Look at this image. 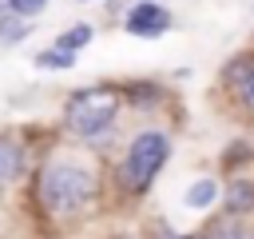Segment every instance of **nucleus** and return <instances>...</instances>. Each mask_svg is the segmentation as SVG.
Wrapping results in <instances>:
<instances>
[{
  "mask_svg": "<svg viewBox=\"0 0 254 239\" xmlns=\"http://www.w3.org/2000/svg\"><path fill=\"white\" fill-rule=\"evenodd\" d=\"M115 112H119V96L111 88H83L67 104V127L79 135H95L115 120Z\"/></svg>",
  "mask_w": 254,
  "mask_h": 239,
  "instance_id": "obj_2",
  "label": "nucleus"
},
{
  "mask_svg": "<svg viewBox=\"0 0 254 239\" xmlns=\"http://www.w3.org/2000/svg\"><path fill=\"white\" fill-rule=\"evenodd\" d=\"M214 195H218V187H214L210 179H198V183H194V187L187 191V203H190V207H206V203H210Z\"/></svg>",
  "mask_w": 254,
  "mask_h": 239,
  "instance_id": "obj_10",
  "label": "nucleus"
},
{
  "mask_svg": "<svg viewBox=\"0 0 254 239\" xmlns=\"http://www.w3.org/2000/svg\"><path fill=\"white\" fill-rule=\"evenodd\" d=\"M83 4H87V0H83Z\"/></svg>",
  "mask_w": 254,
  "mask_h": 239,
  "instance_id": "obj_14",
  "label": "nucleus"
},
{
  "mask_svg": "<svg viewBox=\"0 0 254 239\" xmlns=\"http://www.w3.org/2000/svg\"><path fill=\"white\" fill-rule=\"evenodd\" d=\"M48 0H12V12L16 16H32V12H44Z\"/></svg>",
  "mask_w": 254,
  "mask_h": 239,
  "instance_id": "obj_11",
  "label": "nucleus"
},
{
  "mask_svg": "<svg viewBox=\"0 0 254 239\" xmlns=\"http://www.w3.org/2000/svg\"><path fill=\"white\" fill-rule=\"evenodd\" d=\"M24 36H28L24 16H0V40H4V44H16V40H24Z\"/></svg>",
  "mask_w": 254,
  "mask_h": 239,
  "instance_id": "obj_8",
  "label": "nucleus"
},
{
  "mask_svg": "<svg viewBox=\"0 0 254 239\" xmlns=\"http://www.w3.org/2000/svg\"><path fill=\"white\" fill-rule=\"evenodd\" d=\"M36 64H40V68H71V64H75V56H71V52H64V48H48V52H40V56H36Z\"/></svg>",
  "mask_w": 254,
  "mask_h": 239,
  "instance_id": "obj_9",
  "label": "nucleus"
},
{
  "mask_svg": "<svg viewBox=\"0 0 254 239\" xmlns=\"http://www.w3.org/2000/svg\"><path fill=\"white\" fill-rule=\"evenodd\" d=\"M163 159H167V139H163L159 131H143V135L131 143V151H127L123 183L135 187V191H143V187L155 179V171L163 167Z\"/></svg>",
  "mask_w": 254,
  "mask_h": 239,
  "instance_id": "obj_3",
  "label": "nucleus"
},
{
  "mask_svg": "<svg viewBox=\"0 0 254 239\" xmlns=\"http://www.w3.org/2000/svg\"><path fill=\"white\" fill-rule=\"evenodd\" d=\"M40 195L52 211H75L95 195V175L75 163H52L40 179Z\"/></svg>",
  "mask_w": 254,
  "mask_h": 239,
  "instance_id": "obj_1",
  "label": "nucleus"
},
{
  "mask_svg": "<svg viewBox=\"0 0 254 239\" xmlns=\"http://www.w3.org/2000/svg\"><path fill=\"white\" fill-rule=\"evenodd\" d=\"M167 24H171V16H167V8H159V4H139V8L127 16V32H131V36H163Z\"/></svg>",
  "mask_w": 254,
  "mask_h": 239,
  "instance_id": "obj_4",
  "label": "nucleus"
},
{
  "mask_svg": "<svg viewBox=\"0 0 254 239\" xmlns=\"http://www.w3.org/2000/svg\"><path fill=\"white\" fill-rule=\"evenodd\" d=\"M230 203H234V207H246V203H254V191H250V183H238V187L230 191Z\"/></svg>",
  "mask_w": 254,
  "mask_h": 239,
  "instance_id": "obj_12",
  "label": "nucleus"
},
{
  "mask_svg": "<svg viewBox=\"0 0 254 239\" xmlns=\"http://www.w3.org/2000/svg\"><path fill=\"white\" fill-rule=\"evenodd\" d=\"M218 239H242V235H234V231H226V235H218Z\"/></svg>",
  "mask_w": 254,
  "mask_h": 239,
  "instance_id": "obj_13",
  "label": "nucleus"
},
{
  "mask_svg": "<svg viewBox=\"0 0 254 239\" xmlns=\"http://www.w3.org/2000/svg\"><path fill=\"white\" fill-rule=\"evenodd\" d=\"M230 80L238 84V92H242V100L254 108V64H242V68H234L230 72Z\"/></svg>",
  "mask_w": 254,
  "mask_h": 239,
  "instance_id": "obj_7",
  "label": "nucleus"
},
{
  "mask_svg": "<svg viewBox=\"0 0 254 239\" xmlns=\"http://www.w3.org/2000/svg\"><path fill=\"white\" fill-rule=\"evenodd\" d=\"M20 147L16 143H0V179H16L20 175Z\"/></svg>",
  "mask_w": 254,
  "mask_h": 239,
  "instance_id": "obj_5",
  "label": "nucleus"
},
{
  "mask_svg": "<svg viewBox=\"0 0 254 239\" xmlns=\"http://www.w3.org/2000/svg\"><path fill=\"white\" fill-rule=\"evenodd\" d=\"M91 40V24H75V28H67L60 40H56V48H64V52H75V48H83Z\"/></svg>",
  "mask_w": 254,
  "mask_h": 239,
  "instance_id": "obj_6",
  "label": "nucleus"
}]
</instances>
